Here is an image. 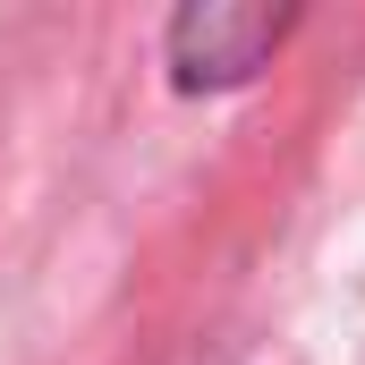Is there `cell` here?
I'll use <instances>...</instances> for the list:
<instances>
[{
  "label": "cell",
  "mask_w": 365,
  "mask_h": 365,
  "mask_svg": "<svg viewBox=\"0 0 365 365\" xmlns=\"http://www.w3.org/2000/svg\"><path fill=\"white\" fill-rule=\"evenodd\" d=\"M272 9H187L179 17V77L187 86H230L272 51Z\"/></svg>",
  "instance_id": "1"
}]
</instances>
